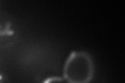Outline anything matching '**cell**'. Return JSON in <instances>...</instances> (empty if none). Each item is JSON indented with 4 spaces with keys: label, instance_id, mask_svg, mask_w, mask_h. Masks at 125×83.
<instances>
[{
    "label": "cell",
    "instance_id": "cell-1",
    "mask_svg": "<svg viewBox=\"0 0 125 83\" xmlns=\"http://www.w3.org/2000/svg\"><path fill=\"white\" fill-rule=\"evenodd\" d=\"M94 74L93 60L85 52H72L64 66V79L69 83H89Z\"/></svg>",
    "mask_w": 125,
    "mask_h": 83
},
{
    "label": "cell",
    "instance_id": "cell-2",
    "mask_svg": "<svg viewBox=\"0 0 125 83\" xmlns=\"http://www.w3.org/2000/svg\"><path fill=\"white\" fill-rule=\"evenodd\" d=\"M10 22H6L4 27H2L0 25V37H11L14 35V30L10 29Z\"/></svg>",
    "mask_w": 125,
    "mask_h": 83
},
{
    "label": "cell",
    "instance_id": "cell-3",
    "mask_svg": "<svg viewBox=\"0 0 125 83\" xmlns=\"http://www.w3.org/2000/svg\"><path fill=\"white\" fill-rule=\"evenodd\" d=\"M62 80H64L62 77H49V78H47L43 83H52V82H55V81L62 82Z\"/></svg>",
    "mask_w": 125,
    "mask_h": 83
},
{
    "label": "cell",
    "instance_id": "cell-4",
    "mask_svg": "<svg viewBox=\"0 0 125 83\" xmlns=\"http://www.w3.org/2000/svg\"><path fill=\"white\" fill-rule=\"evenodd\" d=\"M1 79H2V75L0 74V80H1Z\"/></svg>",
    "mask_w": 125,
    "mask_h": 83
}]
</instances>
